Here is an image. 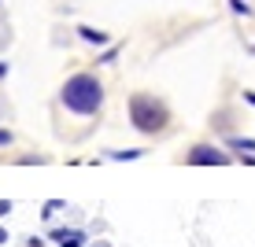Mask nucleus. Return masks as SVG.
Listing matches in <instances>:
<instances>
[{"label": "nucleus", "mask_w": 255, "mask_h": 247, "mask_svg": "<svg viewBox=\"0 0 255 247\" xmlns=\"http://www.w3.org/2000/svg\"><path fill=\"white\" fill-rule=\"evenodd\" d=\"M63 103L74 114H96L100 111V103H104V85L96 82L93 74H74L70 82L63 85Z\"/></svg>", "instance_id": "f257e3e1"}, {"label": "nucleus", "mask_w": 255, "mask_h": 247, "mask_svg": "<svg viewBox=\"0 0 255 247\" xmlns=\"http://www.w3.org/2000/svg\"><path fill=\"white\" fill-rule=\"evenodd\" d=\"M244 100H248V103H255V92H244Z\"/></svg>", "instance_id": "9d476101"}, {"label": "nucleus", "mask_w": 255, "mask_h": 247, "mask_svg": "<svg viewBox=\"0 0 255 247\" xmlns=\"http://www.w3.org/2000/svg\"><path fill=\"white\" fill-rule=\"evenodd\" d=\"M129 122L140 133H163L166 122H170V111H166L163 100H155L148 92H137V96H129Z\"/></svg>", "instance_id": "f03ea898"}, {"label": "nucleus", "mask_w": 255, "mask_h": 247, "mask_svg": "<svg viewBox=\"0 0 255 247\" xmlns=\"http://www.w3.org/2000/svg\"><path fill=\"white\" fill-rule=\"evenodd\" d=\"M4 74H7V67H4V63H0V78H4Z\"/></svg>", "instance_id": "f8f14e48"}, {"label": "nucleus", "mask_w": 255, "mask_h": 247, "mask_svg": "<svg viewBox=\"0 0 255 247\" xmlns=\"http://www.w3.org/2000/svg\"><path fill=\"white\" fill-rule=\"evenodd\" d=\"M233 11L237 15H248V4H244V0H233Z\"/></svg>", "instance_id": "0eeeda50"}, {"label": "nucleus", "mask_w": 255, "mask_h": 247, "mask_svg": "<svg viewBox=\"0 0 255 247\" xmlns=\"http://www.w3.org/2000/svg\"><path fill=\"white\" fill-rule=\"evenodd\" d=\"M0 244H7V233H4V229H0Z\"/></svg>", "instance_id": "9b49d317"}, {"label": "nucleus", "mask_w": 255, "mask_h": 247, "mask_svg": "<svg viewBox=\"0 0 255 247\" xmlns=\"http://www.w3.org/2000/svg\"><path fill=\"white\" fill-rule=\"evenodd\" d=\"M185 163L189 166H226V163H230V155H226L222 148H215V144H196L185 155Z\"/></svg>", "instance_id": "7ed1b4c3"}, {"label": "nucleus", "mask_w": 255, "mask_h": 247, "mask_svg": "<svg viewBox=\"0 0 255 247\" xmlns=\"http://www.w3.org/2000/svg\"><path fill=\"white\" fill-rule=\"evenodd\" d=\"M0 144H11V133H7V129H0Z\"/></svg>", "instance_id": "6e6552de"}, {"label": "nucleus", "mask_w": 255, "mask_h": 247, "mask_svg": "<svg viewBox=\"0 0 255 247\" xmlns=\"http://www.w3.org/2000/svg\"><path fill=\"white\" fill-rule=\"evenodd\" d=\"M7 210H11V203H4V199H0V218H4Z\"/></svg>", "instance_id": "1a4fd4ad"}, {"label": "nucleus", "mask_w": 255, "mask_h": 247, "mask_svg": "<svg viewBox=\"0 0 255 247\" xmlns=\"http://www.w3.org/2000/svg\"><path fill=\"white\" fill-rule=\"evenodd\" d=\"M56 240H59V247H82L85 236L82 233H67V229H63V233H56Z\"/></svg>", "instance_id": "20e7f679"}, {"label": "nucleus", "mask_w": 255, "mask_h": 247, "mask_svg": "<svg viewBox=\"0 0 255 247\" xmlns=\"http://www.w3.org/2000/svg\"><path fill=\"white\" fill-rule=\"evenodd\" d=\"M82 37H85V41H93V45H104V41H108V33H100V30H89V26H82Z\"/></svg>", "instance_id": "39448f33"}, {"label": "nucleus", "mask_w": 255, "mask_h": 247, "mask_svg": "<svg viewBox=\"0 0 255 247\" xmlns=\"http://www.w3.org/2000/svg\"><path fill=\"white\" fill-rule=\"evenodd\" d=\"M140 155H144V152H137V148H129V152H115L111 159H140Z\"/></svg>", "instance_id": "423d86ee"}]
</instances>
